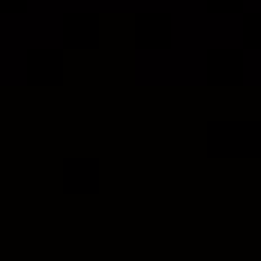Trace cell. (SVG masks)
<instances>
[{"mask_svg": "<svg viewBox=\"0 0 261 261\" xmlns=\"http://www.w3.org/2000/svg\"><path fill=\"white\" fill-rule=\"evenodd\" d=\"M59 14L54 9H36V5H27L23 14H0V36H9V41H18L23 50H50L63 41V32H59Z\"/></svg>", "mask_w": 261, "mask_h": 261, "instance_id": "obj_1", "label": "cell"}, {"mask_svg": "<svg viewBox=\"0 0 261 261\" xmlns=\"http://www.w3.org/2000/svg\"><path fill=\"white\" fill-rule=\"evenodd\" d=\"M27 77H32V50L0 36V86H23Z\"/></svg>", "mask_w": 261, "mask_h": 261, "instance_id": "obj_2", "label": "cell"}]
</instances>
